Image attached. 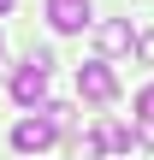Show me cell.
<instances>
[{
	"instance_id": "ba28073f",
	"label": "cell",
	"mask_w": 154,
	"mask_h": 160,
	"mask_svg": "<svg viewBox=\"0 0 154 160\" xmlns=\"http://www.w3.org/2000/svg\"><path fill=\"white\" fill-rule=\"evenodd\" d=\"M137 53H142V59H154V30H148V36H137Z\"/></svg>"
},
{
	"instance_id": "277c9868",
	"label": "cell",
	"mask_w": 154,
	"mask_h": 160,
	"mask_svg": "<svg viewBox=\"0 0 154 160\" xmlns=\"http://www.w3.org/2000/svg\"><path fill=\"white\" fill-rule=\"evenodd\" d=\"M47 24H53L59 36H77V30L89 24V0H47Z\"/></svg>"
},
{
	"instance_id": "8992f818",
	"label": "cell",
	"mask_w": 154,
	"mask_h": 160,
	"mask_svg": "<svg viewBox=\"0 0 154 160\" xmlns=\"http://www.w3.org/2000/svg\"><path fill=\"white\" fill-rule=\"evenodd\" d=\"M89 142H95V154H131V131H125L119 119H107V125H101Z\"/></svg>"
},
{
	"instance_id": "3957f363",
	"label": "cell",
	"mask_w": 154,
	"mask_h": 160,
	"mask_svg": "<svg viewBox=\"0 0 154 160\" xmlns=\"http://www.w3.org/2000/svg\"><path fill=\"white\" fill-rule=\"evenodd\" d=\"M47 142H53V125H47V119H18V125H12V148H18V154H42Z\"/></svg>"
},
{
	"instance_id": "7a4b0ae2",
	"label": "cell",
	"mask_w": 154,
	"mask_h": 160,
	"mask_svg": "<svg viewBox=\"0 0 154 160\" xmlns=\"http://www.w3.org/2000/svg\"><path fill=\"white\" fill-rule=\"evenodd\" d=\"M77 95H83V101H95V107H107V101L119 95V77H113V65H107V59H89V65H77Z\"/></svg>"
},
{
	"instance_id": "30bf717a",
	"label": "cell",
	"mask_w": 154,
	"mask_h": 160,
	"mask_svg": "<svg viewBox=\"0 0 154 160\" xmlns=\"http://www.w3.org/2000/svg\"><path fill=\"white\" fill-rule=\"evenodd\" d=\"M0 12H12V0H0Z\"/></svg>"
},
{
	"instance_id": "52a82bcc",
	"label": "cell",
	"mask_w": 154,
	"mask_h": 160,
	"mask_svg": "<svg viewBox=\"0 0 154 160\" xmlns=\"http://www.w3.org/2000/svg\"><path fill=\"white\" fill-rule=\"evenodd\" d=\"M137 142L154 148V113H137Z\"/></svg>"
},
{
	"instance_id": "9c48e42d",
	"label": "cell",
	"mask_w": 154,
	"mask_h": 160,
	"mask_svg": "<svg viewBox=\"0 0 154 160\" xmlns=\"http://www.w3.org/2000/svg\"><path fill=\"white\" fill-rule=\"evenodd\" d=\"M137 113H154V83L142 89V95H137Z\"/></svg>"
},
{
	"instance_id": "6da1fadb",
	"label": "cell",
	"mask_w": 154,
	"mask_h": 160,
	"mask_svg": "<svg viewBox=\"0 0 154 160\" xmlns=\"http://www.w3.org/2000/svg\"><path fill=\"white\" fill-rule=\"evenodd\" d=\"M47 71H53V53L36 48V53L12 71V101H18V107H42V101H47Z\"/></svg>"
},
{
	"instance_id": "5b68a950",
	"label": "cell",
	"mask_w": 154,
	"mask_h": 160,
	"mask_svg": "<svg viewBox=\"0 0 154 160\" xmlns=\"http://www.w3.org/2000/svg\"><path fill=\"white\" fill-rule=\"evenodd\" d=\"M95 42H101V53H131V48H137V36H131L125 18H107V24L95 30Z\"/></svg>"
}]
</instances>
